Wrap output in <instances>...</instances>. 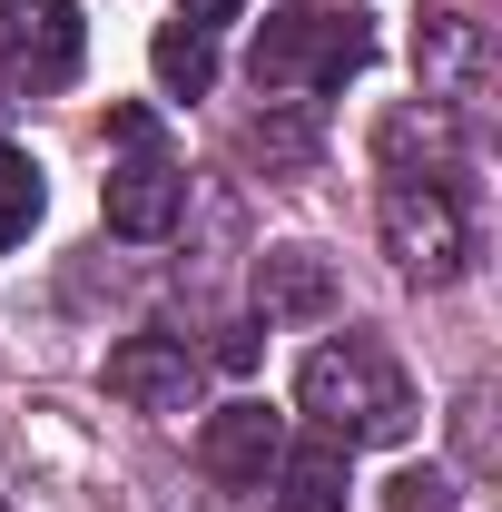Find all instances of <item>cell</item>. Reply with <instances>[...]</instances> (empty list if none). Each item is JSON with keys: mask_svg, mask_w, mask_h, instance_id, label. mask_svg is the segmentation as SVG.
<instances>
[{"mask_svg": "<svg viewBox=\"0 0 502 512\" xmlns=\"http://www.w3.org/2000/svg\"><path fill=\"white\" fill-rule=\"evenodd\" d=\"M296 404L315 414V434H335V444H414V424H424V404H414V384L404 365L365 345V335H335V345H315L306 365H296Z\"/></svg>", "mask_w": 502, "mask_h": 512, "instance_id": "6da1fadb", "label": "cell"}, {"mask_svg": "<svg viewBox=\"0 0 502 512\" xmlns=\"http://www.w3.org/2000/svg\"><path fill=\"white\" fill-rule=\"evenodd\" d=\"M365 60H375L365 20H335V10H266V20H256V50H247L256 89H276V99L345 89Z\"/></svg>", "mask_w": 502, "mask_h": 512, "instance_id": "7a4b0ae2", "label": "cell"}, {"mask_svg": "<svg viewBox=\"0 0 502 512\" xmlns=\"http://www.w3.org/2000/svg\"><path fill=\"white\" fill-rule=\"evenodd\" d=\"M375 227H384V256H394L414 286H453V276L473 266V217H463V197L443 188V178H394V168H384Z\"/></svg>", "mask_w": 502, "mask_h": 512, "instance_id": "3957f363", "label": "cell"}, {"mask_svg": "<svg viewBox=\"0 0 502 512\" xmlns=\"http://www.w3.org/2000/svg\"><path fill=\"white\" fill-rule=\"evenodd\" d=\"M79 0H0V79L10 89H69L79 79Z\"/></svg>", "mask_w": 502, "mask_h": 512, "instance_id": "277c9868", "label": "cell"}, {"mask_svg": "<svg viewBox=\"0 0 502 512\" xmlns=\"http://www.w3.org/2000/svg\"><path fill=\"white\" fill-rule=\"evenodd\" d=\"M414 69H424V99L434 109H483V89H493V40H483V20H463V10H424V30H414Z\"/></svg>", "mask_w": 502, "mask_h": 512, "instance_id": "5b68a950", "label": "cell"}, {"mask_svg": "<svg viewBox=\"0 0 502 512\" xmlns=\"http://www.w3.org/2000/svg\"><path fill=\"white\" fill-rule=\"evenodd\" d=\"M109 394L128 414H188L197 404V345L188 335H119L109 345Z\"/></svg>", "mask_w": 502, "mask_h": 512, "instance_id": "8992f818", "label": "cell"}, {"mask_svg": "<svg viewBox=\"0 0 502 512\" xmlns=\"http://www.w3.org/2000/svg\"><path fill=\"white\" fill-rule=\"evenodd\" d=\"M99 207H109V237H138V247H148V237H168V227L188 217V178H178V168L138 138V158H128V168H109Z\"/></svg>", "mask_w": 502, "mask_h": 512, "instance_id": "52a82bcc", "label": "cell"}, {"mask_svg": "<svg viewBox=\"0 0 502 512\" xmlns=\"http://www.w3.org/2000/svg\"><path fill=\"white\" fill-rule=\"evenodd\" d=\"M207 473L217 483H237V493H266V473H276V453H286V414H266V404H217L207 414Z\"/></svg>", "mask_w": 502, "mask_h": 512, "instance_id": "ba28073f", "label": "cell"}, {"mask_svg": "<svg viewBox=\"0 0 502 512\" xmlns=\"http://www.w3.org/2000/svg\"><path fill=\"white\" fill-rule=\"evenodd\" d=\"M256 316L266 325H325L335 316V266L315 247H266L256 256Z\"/></svg>", "mask_w": 502, "mask_h": 512, "instance_id": "9c48e42d", "label": "cell"}, {"mask_svg": "<svg viewBox=\"0 0 502 512\" xmlns=\"http://www.w3.org/2000/svg\"><path fill=\"white\" fill-rule=\"evenodd\" d=\"M375 158L394 168V178H443V188H453V178H463L453 109H434V99H424V109H394V119L375 128Z\"/></svg>", "mask_w": 502, "mask_h": 512, "instance_id": "30bf717a", "label": "cell"}, {"mask_svg": "<svg viewBox=\"0 0 502 512\" xmlns=\"http://www.w3.org/2000/svg\"><path fill=\"white\" fill-rule=\"evenodd\" d=\"M266 483H276V503H286V512H345V444H335V434L286 444Z\"/></svg>", "mask_w": 502, "mask_h": 512, "instance_id": "8fae6325", "label": "cell"}, {"mask_svg": "<svg viewBox=\"0 0 502 512\" xmlns=\"http://www.w3.org/2000/svg\"><path fill=\"white\" fill-rule=\"evenodd\" d=\"M148 69H158L168 99H207V89H217V30H197V20H158Z\"/></svg>", "mask_w": 502, "mask_h": 512, "instance_id": "7c38bea8", "label": "cell"}, {"mask_svg": "<svg viewBox=\"0 0 502 512\" xmlns=\"http://www.w3.org/2000/svg\"><path fill=\"white\" fill-rule=\"evenodd\" d=\"M40 207H50V188H40V158L0 148V247H20V237L40 227Z\"/></svg>", "mask_w": 502, "mask_h": 512, "instance_id": "4fadbf2b", "label": "cell"}, {"mask_svg": "<svg viewBox=\"0 0 502 512\" xmlns=\"http://www.w3.org/2000/svg\"><path fill=\"white\" fill-rule=\"evenodd\" d=\"M483 414H493V394H483V384H463V404H453V444H463V463H473V473L493 463V434H483Z\"/></svg>", "mask_w": 502, "mask_h": 512, "instance_id": "5bb4252c", "label": "cell"}, {"mask_svg": "<svg viewBox=\"0 0 502 512\" xmlns=\"http://www.w3.org/2000/svg\"><path fill=\"white\" fill-rule=\"evenodd\" d=\"M394 512H453V473H434V463L394 473Z\"/></svg>", "mask_w": 502, "mask_h": 512, "instance_id": "9a60e30c", "label": "cell"}, {"mask_svg": "<svg viewBox=\"0 0 502 512\" xmlns=\"http://www.w3.org/2000/svg\"><path fill=\"white\" fill-rule=\"evenodd\" d=\"M217 365H227V375H247V365H256V325H237V335H217Z\"/></svg>", "mask_w": 502, "mask_h": 512, "instance_id": "2e32d148", "label": "cell"}, {"mask_svg": "<svg viewBox=\"0 0 502 512\" xmlns=\"http://www.w3.org/2000/svg\"><path fill=\"white\" fill-rule=\"evenodd\" d=\"M247 0H178V20H197V30H217V20H237Z\"/></svg>", "mask_w": 502, "mask_h": 512, "instance_id": "e0dca14e", "label": "cell"}, {"mask_svg": "<svg viewBox=\"0 0 502 512\" xmlns=\"http://www.w3.org/2000/svg\"><path fill=\"white\" fill-rule=\"evenodd\" d=\"M0 512H10V503H0Z\"/></svg>", "mask_w": 502, "mask_h": 512, "instance_id": "ac0fdd59", "label": "cell"}]
</instances>
